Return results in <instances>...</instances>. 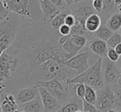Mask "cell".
Returning <instances> with one entry per match:
<instances>
[{
  "mask_svg": "<svg viewBox=\"0 0 121 112\" xmlns=\"http://www.w3.org/2000/svg\"><path fill=\"white\" fill-rule=\"evenodd\" d=\"M78 75L75 70L69 68L59 59L53 58L44 62L37 67L30 77V85L38 81H47L51 79H59L62 82H67Z\"/></svg>",
  "mask_w": 121,
  "mask_h": 112,
  "instance_id": "obj_1",
  "label": "cell"
},
{
  "mask_svg": "<svg viewBox=\"0 0 121 112\" xmlns=\"http://www.w3.org/2000/svg\"><path fill=\"white\" fill-rule=\"evenodd\" d=\"M8 11L21 17L44 22L39 0H3Z\"/></svg>",
  "mask_w": 121,
  "mask_h": 112,
  "instance_id": "obj_2",
  "label": "cell"
},
{
  "mask_svg": "<svg viewBox=\"0 0 121 112\" xmlns=\"http://www.w3.org/2000/svg\"><path fill=\"white\" fill-rule=\"evenodd\" d=\"M21 25V16L13 12L9 13L8 16L0 22V56L13 44ZM0 87L3 90L6 89L1 84Z\"/></svg>",
  "mask_w": 121,
  "mask_h": 112,
  "instance_id": "obj_3",
  "label": "cell"
},
{
  "mask_svg": "<svg viewBox=\"0 0 121 112\" xmlns=\"http://www.w3.org/2000/svg\"><path fill=\"white\" fill-rule=\"evenodd\" d=\"M102 57H99L92 66H91L84 72L78 74L74 78L69 79L67 84L82 83L86 85L94 88L96 90L103 89L105 86L102 71Z\"/></svg>",
  "mask_w": 121,
  "mask_h": 112,
  "instance_id": "obj_4",
  "label": "cell"
},
{
  "mask_svg": "<svg viewBox=\"0 0 121 112\" xmlns=\"http://www.w3.org/2000/svg\"><path fill=\"white\" fill-rule=\"evenodd\" d=\"M19 66V57L17 48L12 45L0 56V84L6 88V81L14 77Z\"/></svg>",
  "mask_w": 121,
  "mask_h": 112,
  "instance_id": "obj_5",
  "label": "cell"
},
{
  "mask_svg": "<svg viewBox=\"0 0 121 112\" xmlns=\"http://www.w3.org/2000/svg\"><path fill=\"white\" fill-rule=\"evenodd\" d=\"M35 84L45 88L54 97H55L63 105L72 99V95L67 83L59 79H51L47 81H38Z\"/></svg>",
  "mask_w": 121,
  "mask_h": 112,
  "instance_id": "obj_6",
  "label": "cell"
},
{
  "mask_svg": "<svg viewBox=\"0 0 121 112\" xmlns=\"http://www.w3.org/2000/svg\"><path fill=\"white\" fill-rule=\"evenodd\" d=\"M96 106L99 111H116L117 103L115 93L111 85H105L103 89L96 90Z\"/></svg>",
  "mask_w": 121,
  "mask_h": 112,
  "instance_id": "obj_7",
  "label": "cell"
},
{
  "mask_svg": "<svg viewBox=\"0 0 121 112\" xmlns=\"http://www.w3.org/2000/svg\"><path fill=\"white\" fill-rule=\"evenodd\" d=\"M71 13L74 15L76 20L85 30V23L91 15L96 13V10L92 6V0H84V1L75 3L72 6L69 7Z\"/></svg>",
  "mask_w": 121,
  "mask_h": 112,
  "instance_id": "obj_8",
  "label": "cell"
},
{
  "mask_svg": "<svg viewBox=\"0 0 121 112\" xmlns=\"http://www.w3.org/2000/svg\"><path fill=\"white\" fill-rule=\"evenodd\" d=\"M102 71L105 85L117 86V81L121 71L117 66L116 62L110 61L108 57H102Z\"/></svg>",
  "mask_w": 121,
  "mask_h": 112,
  "instance_id": "obj_9",
  "label": "cell"
},
{
  "mask_svg": "<svg viewBox=\"0 0 121 112\" xmlns=\"http://www.w3.org/2000/svg\"><path fill=\"white\" fill-rule=\"evenodd\" d=\"M88 59H89V53L83 52L76 54L75 56L66 60L65 62H64V64L69 68L75 70L78 74L84 72L90 67Z\"/></svg>",
  "mask_w": 121,
  "mask_h": 112,
  "instance_id": "obj_10",
  "label": "cell"
},
{
  "mask_svg": "<svg viewBox=\"0 0 121 112\" xmlns=\"http://www.w3.org/2000/svg\"><path fill=\"white\" fill-rule=\"evenodd\" d=\"M36 85V84H35ZM39 93H40V98L42 100V102L44 105L45 111L52 112V111H60L63 104L45 88L38 86Z\"/></svg>",
  "mask_w": 121,
  "mask_h": 112,
  "instance_id": "obj_11",
  "label": "cell"
},
{
  "mask_svg": "<svg viewBox=\"0 0 121 112\" xmlns=\"http://www.w3.org/2000/svg\"><path fill=\"white\" fill-rule=\"evenodd\" d=\"M12 93L14 95L15 99H16L18 106L24 104L26 102H28V101L33 100L34 98L40 96L38 86L35 84L17 89L16 91L12 92Z\"/></svg>",
  "mask_w": 121,
  "mask_h": 112,
  "instance_id": "obj_12",
  "label": "cell"
},
{
  "mask_svg": "<svg viewBox=\"0 0 121 112\" xmlns=\"http://www.w3.org/2000/svg\"><path fill=\"white\" fill-rule=\"evenodd\" d=\"M89 48L99 57H106L108 45L106 41L98 38H93L89 42Z\"/></svg>",
  "mask_w": 121,
  "mask_h": 112,
  "instance_id": "obj_13",
  "label": "cell"
},
{
  "mask_svg": "<svg viewBox=\"0 0 121 112\" xmlns=\"http://www.w3.org/2000/svg\"><path fill=\"white\" fill-rule=\"evenodd\" d=\"M39 2L44 16V23L45 24L48 23L49 20L61 11L53 4L50 0H39Z\"/></svg>",
  "mask_w": 121,
  "mask_h": 112,
  "instance_id": "obj_14",
  "label": "cell"
},
{
  "mask_svg": "<svg viewBox=\"0 0 121 112\" xmlns=\"http://www.w3.org/2000/svg\"><path fill=\"white\" fill-rule=\"evenodd\" d=\"M1 106L3 111H19V106H18L13 93H8L5 95H3L2 93Z\"/></svg>",
  "mask_w": 121,
  "mask_h": 112,
  "instance_id": "obj_15",
  "label": "cell"
},
{
  "mask_svg": "<svg viewBox=\"0 0 121 112\" xmlns=\"http://www.w3.org/2000/svg\"><path fill=\"white\" fill-rule=\"evenodd\" d=\"M19 111L26 112H42L45 111L44 105L40 96L34 98L33 100L19 106Z\"/></svg>",
  "mask_w": 121,
  "mask_h": 112,
  "instance_id": "obj_16",
  "label": "cell"
},
{
  "mask_svg": "<svg viewBox=\"0 0 121 112\" xmlns=\"http://www.w3.org/2000/svg\"><path fill=\"white\" fill-rule=\"evenodd\" d=\"M62 112H81L83 111L82 99L74 97L68 102L64 103L60 109Z\"/></svg>",
  "mask_w": 121,
  "mask_h": 112,
  "instance_id": "obj_17",
  "label": "cell"
},
{
  "mask_svg": "<svg viewBox=\"0 0 121 112\" xmlns=\"http://www.w3.org/2000/svg\"><path fill=\"white\" fill-rule=\"evenodd\" d=\"M69 13H71V12L68 7L67 8H64V9L61 10L59 12H58L52 19L49 20L46 25H48L53 30H59V27L63 24H64V19H65L66 16Z\"/></svg>",
  "mask_w": 121,
  "mask_h": 112,
  "instance_id": "obj_18",
  "label": "cell"
},
{
  "mask_svg": "<svg viewBox=\"0 0 121 112\" xmlns=\"http://www.w3.org/2000/svg\"><path fill=\"white\" fill-rule=\"evenodd\" d=\"M101 24H102L101 17L97 13H94V14L91 15L86 19V23H85V26H86V30L92 36V38H93V34L100 28Z\"/></svg>",
  "mask_w": 121,
  "mask_h": 112,
  "instance_id": "obj_19",
  "label": "cell"
},
{
  "mask_svg": "<svg viewBox=\"0 0 121 112\" xmlns=\"http://www.w3.org/2000/svg\"><path fill=\"white\" fill-rule=\"evenodd\" d=\"M115 12H118V9H117L115 0H103V10L100 12L102 22H103V20H105L104 23H105L109 16Z\"/></svg>",
  "mask_w": 121,
  "mask_h": 112,
  "instance_id": "obj_20",
  "label": "cell"
},
{
  "mask_svg": "<svg viewBox=\"0 0 121 112\" xmlns=\"http://www.w3.org/2000/svg\"><path fill=\"white\" fill-rule=\"evenodd\" d=\"M105 25L113 32L119 31L121 28V13L115 12L108 17Z\"/></svg>",
  "mask_w": 121,
  "mask_h": 112,
  "instance_id": "obj_21",
  "label": "cell"
},
{
  "mask_svg": "<svg viewBox=\"0 0 121 112\" xmlns=\"http://www.w3.org/2000/svg\"><path fill=\"white\" fill-rule=\"evenodd\" d=\"M70 37H71V34L69 35V37L68 38V39L66 40L63 44H61L62 45L63 49H64V50L67 52L68 55H69V58L73 57V56H75L76 54H78V52L82 50L81 47H78V46L71 40Z\"/></svg>",
  "mask_w": 121,
  "mask_h": 112,
  "instance_id": "obj_22",
  "label": "cell"
},
{
  "mask_svg": "<svg viewBox=\"0 0 121 112\" xmlns=\"http://www.w3.org/2000/svg\"><path fill=\"white\" fill-rule=\"evenodd\" d=\"M112 35H113V31L105 25V23H102L100 28L93 34V38H98L107 41Z\"/></svg>",
  "mask_w": 121,
  "mask_h": 112,
  "instance_id": "obj_23",
  "label": "cell"
},
{
  "mask_svg": "<svg viewBox=\"0 0 121 112\" xmlns=\"http://www.w3.org/2000/svg\"><path fill=\"white\" fill-rule=\"evenodd\" d=\"M96 98H97L96 90L94 88L91 87V86L86 85V93H85V96L82 99H85L86 101H87L88 102L91 103V104L96 105Z\"/></svg>",
  "mask_w": 121,
  "mask_h": 112,
  "instance_id": "obj_24",
  "label": "cell"
},
{
  "mask_svg": "<svg viewBox=\"0 0 121 112\" xmlns=\"http://www.w3.org/2000/svg\"><path fill=\"white\" fill-rule=\"evenodd\" d=\"M69 84L72 85V89L75 93V96L82 99L85 96V93H86V84H82V83H79V84Z\"/></svg>",
  "mask_w": 121,
  "mask_h": 112,
  "instance_id": "obj_25",
  "label": "cell"
},
{
  "mask_svg": "<svg viewBox=\"0 0 121 112\" xmlns=\"http://www.w3.org/2000/svg\"><path fill=\"white\" fill-rule=\"evenodd\" d=\"M71 40L75 43L78 47H81L82 49L83 48L85 45L86 44V42H87L88 39L86 36L82 35H72L71 34Z\"/></svg>",
  "mask_w": 121,
  "mask_h": 112,
  "instance_id": "obj_26",
  "label": "cell"
},
{
  "mask_svg": "<svg viewBox=\"0 0 121 112\" xmlns=\"http://www.w3.org/2000/svg\"><path fill=\"white\" fill-rule=\"evenodd\" d=\"M106 43L107 45H108V47H113V48H115V46L121 43V34L119 33L118 31L113 33V35L107 40Z\"/></svg>",
  "mask_w": 121,
  "mask_h": 112,
  "instance_id": "obj_27",
  "label": "cell"
},
{
  "mask_svg": "<svg viewBox=\"0 0 121 112\" xmlns=\"http://www.w3.org/2000/svg\"><path fill=\"white\" fill-rule=\"evenodd\" d=\"M82 108L83 112H97L99 111L96 108V105H93L91 103L88 102L85 99H82Z\"/></svg>",
  "mask_w": 121,
  "mask_h": 112,
  "instance_id": "obj_28",
  "label": "cell"
},
{
  "mask_svg": "<svg viewBox=\"0 0 121 112\" xmlns=\"http://www.w3.org/2000/svg\"><path fill=\"white\" fill-rule=\"evenodd\" d=\"M107 57L110 59V61L114 62H117L120 59V56L116 52L115 48L113 47H108V52H107Z\"/></svg>",
  "mask_w": 121,
  "mask_h": 112,
  "instance_id": "obj_29",
  "label": "cell"
},
{
  "mask_svg": "<svg viewBox=\"0 0 121 112\" xmlns=\"http://www.w3.org/2000/svg\"><path fill=\"white\" fill-rule=\"evenodd\" d=\"M76 21L77 20H76V17L74 16V15L72 14V13H69V14H68L67 16H66L65 19H64V24H66V25L72 27L75 25Z\"/></svg>",
  "mask_w": 121,
  "mask_h": 112,
  "instance_id": "obj_30",
  "label": "cell"
},
{
  "mask_svg": "<svg viewBox=\"0 0 121 112\" xmlns=\"http://www.w3.org/2000/svg\"><path fill=\"white\" fill-rule=\"evenodd\" d=\"M115 99L117 103V109L116 111H121V87H119L115 91Z\"/></svg>",
  "mask_w": 121,
  "mask_h": 112,
  "instance_id": "obj_31",
  "label": "cell"
},
{
  "mask_svg": "<svg viewBox=\"0 0 121 112\" xmlns=\"http://www.w3.org/2000/svg\"><path fill=\"white\" fill-rule=\"evenodd\" d=\"M59 33L61 35H68L71 34V27L66 24H63L59 28Z\"/></svg>",
  "mask_w": 121,
  "mask_h": 112,
  "instance_id": "obj_32",
  "label": "cell"
},
{
  "mask_svg": "<svg viewBox=\"0 0 121 112\" xmlns=\"http://www.w3.org/2000/svg\"><path fill=\"white\" fill-rule=\"evenodd\" d=\"M92 6L96 12H101L103 10V0H92Z\"/></svg>",
  "mask_w": 121,
  "mask_h": 112,
  "instance_id": "obj_33",
  "label": "cell"
},
{
  "mask_svg": "<svg viewBox=\"0 0 121 112\" xmlns=\"http://www.w3.org/2000/svg\"><path fill=\"white\" fill-rule=\"evenodd\" d=\"M52 2V3L57 8H59V10H63L64 8H68L67 3H65L64 0H50Z\"/></svg>",
  "mask_w": 121,
  "mask_h": 112,
  "instance_id": "obj_34",
  "label": "cell"
},
{
  "mask_svg": "<svg viewBox=\"0 0 121 112\" xmlns=\"http://www.w3.org/2000/svg\"><path fill=\"white\" fill-rule=\"evenodd\" d=\"M8 14H9L8 9L6 8L3 0H0V16H3V18H5L8 16Z\"/></svg>",
  "mask_w": 121,
  "mask_h": 112,
  "instance_id": "obj_35",
  "label": "cell"
},
{
  "mask_svg": "<svg viewBox=\"0 0 121 112\" xmlns=\"http://www.w3.org/2000/svg\"><path fill=\"white\" fill-rule=\"evenodd\" d=\"M115 50L116 51V52L119 54L120 56H121V43H119L118 45H116L115 47Z\"/></svg>",
  "mask_w": 121,
  "mask_h": 112,
  "instance_id": "obj_36",
  "label": "cell"
},
{
  "mask_svg": "<svg viewBox=\"0 0 121 112\" xmlns=\"http://www.w3.org/2000/svg\"><path fill=\"white\" fill-rule=\"evenodd\" d=\"M64 1H65V3H67L68 7L72 6L73 4H74L75 3V0H64Z\"/></svg>",
  "mask_w": 121,
  "mask_h": 112,
  "instance_id": "obj_37",
  "label": "cell"
},
{
  "mask_svg": "<svg viewBox=\"0 0 121 112\" xmlns=\"http://www.w3.org/2000/svg\"><path fill=\"white\" fill-rule=\"evenodd\" d=\"M116 63H117V66H118V68L120 69V70L121 71V56H120V59H119V61L116 62Z\"/></svg>",
  "mask_w": 121,
  "mask_h": 112,
  "instance_id": "obj_38",
  "label": "cell"
},
{
  "mask_svg": "<svg viewBox=\"0 0 121 112\" xmlns=\"http://www.w3.org/2000/svg\"><path fill=\"white\" fill-rule=\"evenodd\" d=\"M117 86L118 87H121V74L120 75V77H119L118 81H117Z\"/></svg>",
  "mask_w": 121,
  "mask_h": 112,
  "instance_id": "obj_39",
  "label": "cell"
},
{
  "mask_svg": "<svg viewBox=\"0 0 121 112\" xmlns=\"http://www.w3.org/2000/svg\"><path fill=\"white\" fill-rule=\"evenodd\" d=\"M2 93L3 92H0V112L3 111V110H2V106H1V97H2Z\"/></svg>",
  "mask_w": 121,
  "mask_h": 112,
  "instance_id": "obj_40",
  "label": "cell"
},
{
  "mask_svg": "<svg viewBox=\"0 0 121 112\" xmlns=\"http://www.w3.org/2000/svg\"><path fill=\"white\" fill-rule=\"evenodd\" d=\"M115 3L116 4V6H118V5H120L121 3V0H115Z\"/></svg>",
  "mask_w": 121,
  "mask_h": 112,
  "instance_id": "obj_41",
  "label": "cell"
},
{
  "mask_svg": "<svg viewBox=\"0 0 121 112\" xmlns=\"http://www.w3.org/2000/svg\"><path fill=\"white\" fill-rule=\"evenodd\" d=\"M117 9H118V12L121 13V3L120 5H118V6H117Z\"/></svg>",
  "mask_w": 121,
  "mask_h": 112,
  "instance_id": "obj_42",
  "label": "cell"
},
{
  "mask_svg": "<svg viewBox=\"0 0 121 112\" xmlns=\"http://www.w3.org/2000/svg\"><path fill=\"white\" fill-rule=\"evenodd\" d=\"M82 1H84V0H75V3H78V2H82Z\"/></svg>",
  "mask_w": 121,
  "mask_h": 112,
  "instance_id": "obj_43",
  "label": "cell"
},
{
  "mask_svg": "<svg viewBox=\"0 0 121 112\" xmlns=\"http://www.w3.org/2000/svg\"><path fill=\"white\" fill-rule=\"evenodd\" d=\"M3 19H4V18H3V16H0V22H1V21H3Z\"/></svg>",
  "mask_w": 121,
  "mask_h": 112,
  "instance_id": "obj_44",
  "label": "cell"
},
{
  "mask_svg": "<svg viewBox=\"0 0 121 112\" xmlns=\"http://www.w3.org/2000/svg\"><path fill=\"white\" fill-rule=\"evenodd\" d=\"M120 34H121V28H120Z\"/></svg>",
  "mask_w": 121,
  "mask_h": 112,
  "instance_id": "obj_45",
  "label": "cell"
}]
</instances>
